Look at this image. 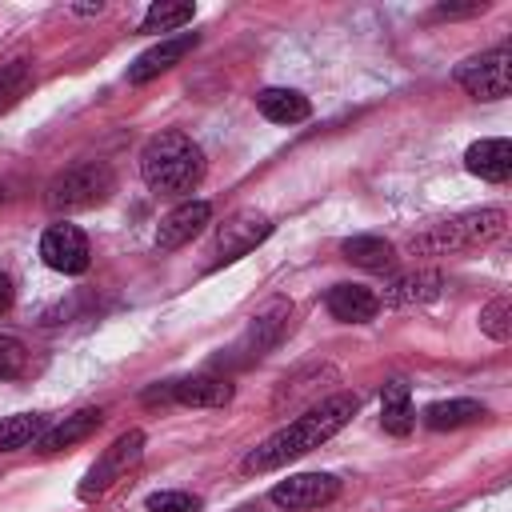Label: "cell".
<instances>
[{"instance_id":"6da1fadb","label":"cell","mask_w":512,"mask_h":512,"mask_svg":"<svg viewBox=\"0 0 512 512\" xmlns=\"http://www.w3.org/2000/svg\"><path fill=\"white\" fill-rule=\"evenodd\" d=\"M356 408H360V400H356L352 392H332V396L316 400L304 416H296L292 424H284V428H276L272 436H264V440L244 456L240 468H244L248 476L284 468L288 460H296V456L320 448L324 440H332V436L356 416Z\"/></svg>"},{"instance_id":"7a4b0ae2","label":"cell","mask_w":512,"mask_h":512,"mask_svg":"<svg viewBox=\"0 0 512 512\" xmlns=\"http://www.w3.org/2000/svg\"><path fill=\"white\" fill-rule=\"evenodd\" d=\"M140 176L156 196H188L204 180V148L188 132L164 128L140 148Z\"/></svg>"},{"instance_id":"3957f363","label":"cell","mask_w":512,"mask_h":512,"mask_svg":"<svg viewBox=\"0 0 512 512\" xmlns=\"http://www.w3.org/2000/svg\"><path fill=\"white\" fill-rule=\"evenodd\" d=\"M504 224H508L504 208H472V212L448 216V220L424 228L420 236H412L408 240V252L412 256H456V252H472V248L492 244L504 232Z\"/></svg>"},{"instance_id":"277c9868","label":"cell","mask_w":512,"mask_h":512,"mask_svg":"<svg viewBox=\"0 0 512 512\" xmlns=\"http://www.w3.org/2000/svg\"><path fill=\"white\" fill-rule=\"evenodd\" d=\"M112 192H116V172H112V164H104V160H80V164L60 168V172L48 180L44 204H48V212L68 216V212H84V208L104 204Z\"/></svg>"},{"instance_id":"5b68a950","label":"cell","mask_w":512,"mask_h":512,"mask_svg":"<svg viewBox=\"0 0 512 512\" xmlns=\"http://www.w3.org/2000/svg\"><path fill=\"white\" fill-rule=\"evenodd\" d=\"M288 320H292V300H284V296L268 300V304L248 320L244 336L224 352V360H228V364H252V360H260L264 352H272V348L284 340Z\"/></svg>"},{"instance_id":"8992f818","label":"cell","mask_w":512,"mask_h":512,"mask_svg":"<svg viewBox=\"0 0 512 512\" xmlns=\"http://www.w3.org/2000/svg\"><path fill=\"white\" fill-rule=\"evenodd\" d=\"M456 84L472 96V100H500L512 88V48L496 44L472 60H464L456 68Z\"/></svg>"},{"instance_id":"52a82bcc","label":"cell","mask_w":512,"mask_h":512,"mask_svg":"<svg viewBox=\"0 0 512 512\" xmlns=\"http://www.w3.org/2000/svg\"><path fill=\"white\" fill-rule=\"evenodd\" d=\"M144 456V432L140 428H128V432H120L100 456H96V464L84 472V480H80V500H96V496H104L136 460Z\"/></svg>"},{"instance_id":"ba28073f","label":"cell","mask_w":512,"mask_h":512,"mask_svg":"<svg viewBox=\"0 0 512 512\" xmlns=\"http://www.w3.org/2000/svg\"><path fill=\"white\" fill-rule=\"evenodd\" d=\"M268 236H272V220H268L264 212H256V208L232 212V216L216 228V248H212V256H216V264H232V260L248 256L256 244H264Z\"/></svg>"},{"instance_id":"9c48e42d","label":"cell","mask_w":512,"mask_h":512,"mask_svg":"<svg viewBox=\"0 0 512 512\" xmlns=\"http://www.w3.org/2000/svg\"><path fill=\"white\" fill-rule=\"evenodd\" d=\"M340 496V480L332 472H300V476H288L280 480L268 500L284 512H308V508H324Z\"/></svg>"},{"instance_id":"30bf717a","label":"cell","mask_w":512,"mask_h":512,"mask_svg":"<svg viewBox=\"0 0 512 512\" xmlns=\"http://www.w3.org/2000/svg\"><path fill=\"white\" fill-rule=\"evenodd\" d=\"M40 256H44V264H48L52 272H64V276H80V272H88V264H92L88 236H84L76 224H68V220L44 228V236H40Z\"/></svg>"},{"instance_id":"8fae6325","label":"cell","mask_w":512,"mask_h":512,"mask_svg":"<svg viewBox=\"0 0 512 512\" xmlns=\"http://www.w3.org/2000/svg\"><path fill=\"white\" fill-rule=\"evenodd\" d=\"M212 220V204L208 200H184V204H176L164 220H160V228H156V248L160 252H176V248H184L192 236H200V228Z\"/></svg>"},{"instance_id":"7c38bea8","label":"cell","mask_w":512,"mask_h":512,"mask_svg":"<svg viewBox=\"0 0 512 512\" xmlns=\"http://www.w3.org/2000/svg\"><path fill=\"white\" fill-rule=\"evenodd\" d=\"M196 44H200V36H196V32H180V36H168V40L152 44L148 52H140V56L128 64V80H132V84H148L152 76H160V72L176 68V64H180Z\"/></svg>"},{"instance_id":"4fadbf2b","label":"cell","mask_w":512,"mask_h":512,"mask_svg":"<svg viewBox=\"0 0 512 512\" xmlns=\"http://www.w3.org/2000/svg\"><path fill=\"white\" fill-rule=\"evenodd\" d=\"M464 168L488 184H504L512 176V144L504 136H488V140H476L468 144L464 152Z\"/></svg>"},{"instance_id":"5bb4252c","label":"cell","mask_w":512,"mask_h":512,"mask_svg":"<svg viewBox=\"0 0 512 512\" xmlns=\"http://www.w3.org/2000/svg\"><path fill=\"white\" fill-rule=\"evenodd\" d=\"M324 380H336V368H332V364H308V368L284 376L280 388H276V396H272V408L284 412V408H300L304 400H312V404L324 400V396H320Z\"/></svg>"},{"instance_id":"9a60e30c","label":"cell","mask_w":512,"mask_h":512,"mask_svg":"<svg viewBox=\"0 0 512 512\" xmlns=\"http://www.w3.org/2000/svg\"><path fill=\"white\" fill-rule=\"evenodd\" d=\"M100 424H104V408H80V412L64 416L60 424H52V428L36 440V448H40V456H56V452L76 448L80 440H88Z\"/></svg>"},{"instance_id":"2e32d148","label":"cell","mask_w":512,"mask_h":512,"mask_svg":"<svg viewBox=\"0 0 512 512\" xmlns=\"http://www.w3.org/2000/svg\"><path fill=\"white\" fill-rule=\"evenodd\" d=\"M172 404H184V408H224L232 404V384L228 376H184V380H172Z\"/></svg>"},{"instance_id":"e0dca14e","label":"cell","mask_w":512,"mask_h":512,"mask_svg":"<svg viewBox=\"0 0 512 512\" xmlns=\"http://www.w3.org/2000/svg\"><path fill=\"white\" fill-rule=\"evenodd\" d=\"M324 304L344 324H368L380 312V296L372 288H364V284H336V288H328Z\"/></svg>"},{"instance_id":"ac0fdd59","label":"cell","mask_w":512,"mask_h":512,"mask_svg":"<svg viewBox=\"0 0 512 512\" xmlns=\"http://www.w3.org/2000/svg\"><path fill=\"white\" fill-rule=\"evenodd\" d=\"M340 256L364 272H392L396 268V248L392 240L384 236H372V232H360V236H348L340 240Z\"/></svg>"},{"instance_id":"d6986e66","label":"cell","mask_w":512,"mask_h":512,"mask_svg":"<svg viewBox=\"0 0 512 512\" xmlns=\"http://www.w3.org/2000/svg\"><path fill=\"white\" fill-rule=\"evenodd\" d=\"M256 108L264 120L272 124H300L312 116V100L296 88H260L256 92Z\"/></svg>"},{"instance_id":"ffe728a7","label":"cell","mask_w":512,"mask_h":512,"mask_svg":"<svg viewBox=\"0 0 512 512\" xmlns=\"http://www.w3.org/2000/svg\"><path fill=\"white\" fill-rule=\"evenodd\" d=\"M440 288H444V276L436 268H416V272L396 276L384 288V300L380 304H428V300L440 296Z\"/></svg>"},{"instance_id":"44dd1931","label":"cell","mask_w":512,"mask_h":512,"mask_svg":"<svg viewBox=\"0 0 512 512\" xmlns=\"http://www.w3.org/2000/svg\"><path fill=\"white\" fill-rule=\"evenodd\" d=\"M380 424L392 436H408L412 432L416 412H412V392H408L404 380H388L384 384V392H380Z\"/></svg>"},{"instance_id":"7402d4cb","label":"cell","mask_w":512,"mask_h":512,"mask_svg":"<svg viewBox=\"0 0 512 512\" xmlns=\"http://www.w3.org/2000/svg\"><path fill=\"white\" fill-rule=\"evenodd\" d=\"M484 416H488V408H484L480 400H436V404L424 408V424L436 428V432H444V428H464V424H476V420H484Z\"/></svg>"},{"instance_id":"603a6c76","label":"cell","mask_w":512,"mask_h":512,"mask_svg":"<svg viewBox=\"0 0 512 512\" xmlns=\"http://www.w3.org/2000/svg\"><path fill=\"white\" fill-rule=\"evenodd\" d=\"M48 432V416L44 412H16V416H0V452H16L36 444Z\"/></svg>"},{"instance_id":"cb8c5ba5","label":"cell","mask_w":512,"mask_h":512,"mask_svg":"<svg viewBox=\"0 0 512 512\" xmlns=\"http://www.w3.org/2000/svg\"><path fill=\"white\" fill-rule=\"evenodd\" d=\"M480 332L488 340H496V344L512 340V300L508 296H496V300H488L480 308Z\"/></svg>"},{"instance_id":"d4e9b609","label":"cell","mask_w":512,"mask_h":512,"mask_svg":"<svg viewBox=\"0 0 512 512\" xmlns=\"http://www.w3.org/2000/svg\"><path fill=\"white\" fill-rule=\"evenodd\" d=\"M196 16V8L192 4H152L148 12H144V32H172V28H184L188 20Z\"/></svg>"},{"instance_id":"484cf974","label":"cell","mask_w":512,"mask_h":512,"mask_svg":"<svg viewBox=\"0 0 512 512\" xmlns=\"http://www.w3.org/2000/svg\"><path fill=\"white\" fill-rule=\"evenodd\" d=\"M32 84V68L28 60H12V64H0V108L16 104Z\"/></svg>"},{"instance_id":"4316f807","label":"cell","mask_w":512,"mask_h":512,"mask_svg":"<svg viewBox=\"0 0 512 512\" xmlns=\"http://www.w3.org/2000/svg\"><path fill=\"white\" fill-rule=\"evenodd\" d=\"M28 368H32L28 348L12 336H0V380H20V376H28Z\"/></svg>"},{"instance_id":"83f0119b","label":"cell","mask_w":512,"mask_h":512,"mask_svg":"<svg viewBox=\"0 0 512 512\" xmlns=\"http://www.w3.org/2000/svg\"><path fill=\"white\" fill-rule=\"evenodd\" d=\"M144 508H148V512H200L204 500L192 496V492H180V488H164V492H152V496L144 500Z\"/></svg>"},{"instance_id":"f1b7e54d","label":"cell","mask_w":512,"mask_h":512,"mask_svg":"<svg viewBox=\"0 0 512 512\" xmlns=\"http://www.w3.org/2000/svg\"><path fill=\"white\" fill-rule=\"evenodd\" d=\"M484 8H488L484 0H472V4H440V8H436V16L456 20V16H476V12H484Z\"/></svg>"},{"instance_id":"f546056e","label":"cell","mask_w":512,"mask_h":512,"mask_svg":"<svg viewBox=\"0 0 512 512\" xmlns=\"http://www.w3.org/2000/svg\"><path fill=\"white\" fill-rule=\"evenodd\" d=\"M12 300H16V288H12V276L8 272H0V316L12 308Z\"/></svg>"},{"instance_id":"4dcf8cb0","label":"cell","mask_w":512,"mask_h":512,"mask_svg":"<svg viewBox=\"0 0 512 512\" xmlns=\"http://www.w3.org/2000/svg\"><path fill=\"white\" fill-rule=\"evenodd\" d=\"M236 512H260V508H256V504H244V508H236Z\"/></svg>"},{"instance_id":"1f68e13d","label":"cell","mask_w":512,"mask_h":512,"mask_svg":"<svg viewBox=\"0 0 512 512\" xmlns=\"http://www.w3.org/2000/svg\"><path fill=\"white\" fill-rule=\"evenodd\" d=\"M0 200H4V184H0Z\"/></svg>"}]
</instances>
